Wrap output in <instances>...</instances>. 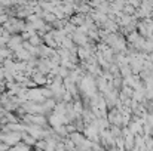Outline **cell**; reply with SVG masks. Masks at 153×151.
Instances as JSON below:
<instances>
[{"label": "cell", "instance_id": "cell-1", "mask_svg": "<svg viewBox=\"0 0 153 151\" xmlns=\"http://www.w3.org/2000/svg\"><path fill=\"white\" fill-rule=\"evenodd\" d=\"M6 144H9V145H12V144H16L19 139H21V135L18 133V132H13V133H9V135H6V136H0Z\"/></svg>", "mask_w": 153, "mask_h": 151}, {"label": "cell", "instance_id": "cell-2", "mask_svg": "<svg viewBox=\"0 0 153 151\" xmlns=\"http://www.w3.org/2000/svg\"><path fill=\"white\" fill-rule=\"evenodd\" d=\"M28 119H31V122L36 123V124H45L46 123V120L43 117H39V116H28Z\"/></svg>", "mask_w": 153, "mask_h": 151}, {"label": "cell", "instance_id": "cell-3", "mask_svg": "<svg viewBox=\"0 0 153 151\" xmlns=\"http://www.w3.org/2000/svg\"><path fill=\"white\" fill-rule=\"evenodd\" d=\"M33 79H34V82H36V83H39V85L45 83V77H43L42 74H37V73H36V74L33 76Z\"/></svg>", "mask_w": 153, "mask_h": 151}, {"label": "cell", "instance_id": "cell-4", "mask_svg": "<svg viewBox=\"0 0 153 151\" xmlns=\"http://www.w3.org/2000/svg\"><path fill=\"white\" fill-rule=\"evenodd\" d=\"M13 151H30V148H28V145L25 144V145H18V147H15Z\"/></svg>", "mask_w": 153, "mask_h": 151}, {"label": "cell", "instance_id": "cell-5", "mask_svg": "<svg viewBox=\"0 0 153 151\" xmlns=\"http://www.w3.org/2000/svg\"><path fill=\"white\" fill-rule=\"evenodd\" d=\"M31 43H33V45H36V43H39V39L36 37V34H34V36L31 37Z\"/></svg>", "mask_w": 153, "mask_h": 151}]
</instances>
